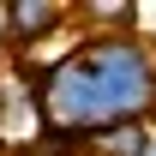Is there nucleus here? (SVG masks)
Listing matches in <instances>:
<instances>
[{"mask_svg":"<svg viewBox=\"0 0 156 156\" xmlns=\"http://www.w3.org/2000/svg\"><path fill=\"white\" fill-rule=\"evenodd\" d=\"M42 126L102 132L156 120V42L144 30H90V36L36 72Z\"/></svg>","mask_w":156,"mask_h":156,"instance_id":"nucleus-1","label":"nucleus"},{"mask_svg":"<svg viewBox=\"0 0 156 156\" xmlns=\"http://www.w3.org/2000/svg\"><path fill=\"white\" fill-rule=\"evenodd\" d=\"M72 18V6H60V0H12V6H0V24H6V48L24 54V48H36L60 30V24Z\"/></svg>","mask_w":156,"mask_h":156,"instance_id":"nucleus-2","label":"nucleus"},{"mask_svg":"<svg viewBox=\"0 0 156 156\" xmlns=\"http://www.w3.org/2000/svg\"><path fill=\"white\" fill-rule=\"evenodd\" d=\"M150 138H156L150 126H102L84 138V156H144Z\"/></svg>","mask_w":156,"mask_h":156,"instance_id":"nucleus-3","label":"nucleus"},{"mask_svg":"<svg viewBox=\"0 0 156 156\" xmlns=\"http://www.w3.org/2000/svg\"><path fill=\"white\" fill-rule=\"evenodd\" d=\"M144 156H156V138H150V144H144Z\"/></svg>","mask_w":156,"mask_h":156,"instance_id":"nucleus-4","label":"nucleus"},{"mask_svg":"<svg viewBox=\"0 0 156 156\" xmlns=\"http://www.w3.org/2000/svg\"><path fill=\"white\" fill-rule=\"evenodd\" d=\"M0 144H6V138H0Z\"/></svg>","mask_w":156,"mask_h":156,"instance_id":"nucleus-5","label":"nucleus"}]
</instances>
